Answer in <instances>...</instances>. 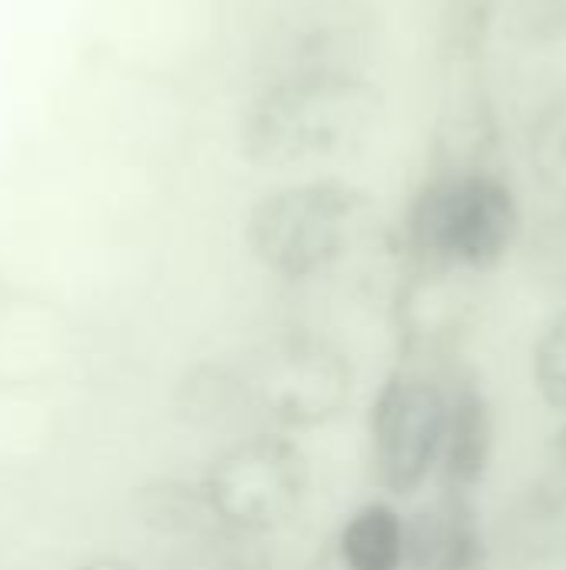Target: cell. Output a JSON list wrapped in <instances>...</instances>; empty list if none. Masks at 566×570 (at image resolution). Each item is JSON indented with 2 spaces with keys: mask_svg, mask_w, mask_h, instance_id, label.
<instances>
[{
  "mask_svg": "<svg viewBox=\"0 0 566 570\" xmlns=\"http://www.w3.org/2000/svg\"><path fill=\"white\" fill-rule=\"evenodd\" d=\"M384 117V90L334 37L280 57L237 110V150L264 170H304L364 147Z\"/></svg>",
  "mask_w": 566,
  "mask_h": 570,
  "instance_id": "1",
  "label": "cell"
},
{
  "mask_svg": "<svg viewBox=\"0 0 566 570\" xmlns=\"http://www.w3.org/2000/svg\"><path fill=\"white\" fill-rule=\"evenodd\" d=\"M374 220V200L340 177H304L267 190L247 214L254 261L280 281H314L337 267Z\"/></svg>",
  "mask_w": 566,
  "mask_h": 570,
  "instance_id": "2",
  "label": "cell"
},
{
  "mask_svg": "<svg viewBox=\"0 0 566 570\" xmlns=\"http://www.w3.org/2000/svg\"><path fill=\"white\" fill-rule=\"evenodd\" d=\"M517 234V197L487 170H457L430 180L407 214V244L434 271H494Z\"/></svg>",
  "mask_w": 566,
  "mask_h": 570,
  "instance_id": "3",
  "label": "cell"
},
{
  "mask_svg": "<svg viewBox=\"0 0 566 570\" xmlns=\"http://www.w3.org/2000/svg\"><path fill=\"white\" fill-rule=\"evenodd\" d=\"M307 488L310 464L304 448L280 431H260L214 458L200 481V498L210 524L237 538H260L300 514Z\"/></svg>",
  "mask_w": 566,
  "mask_h": 570,
  "instance_id": "4",
  "label": "cell"
},
{
  "mask_svg": "<svg viewBox=\"0 0 566 570\" xmlns=\"http://www.w3.org/2000/svg\"><path fill=\"white\" fill-rule=\"evenodd\" d=\"M450 401L430 381L390 377L370 411L374 468L387 491L414 494L440 464Z\"/></svg>",
  "mask_w": 566,
  "mask_h": 570,
  "instance_id": "5",
  "label": "cell"
},
{
  "mask_svg": "<svg viewBox=\"0 0 566 570\" xmlns=\"http://www.w3.org/2000/svg\"><path fill=\"white\" fill-rule=\"evenodd\" d=\"M344 387L347 377L340 374L337 357H327L320 351H290L267 391V404L274 407L270 414L284 424L317 421L340 404Z\"/></svg>",
  "mask_w": 566,
  "mask_h": 570,
  "instance_id": "6",
  "label": "cell"
},
{
  "mask_svg": "<svg viewBox=\"0 0 566 570\" xmlns=\"http://www.w3.org/2000/svg\"><path fill=\"white\" fill-rule=\"evenodd\" d=\"M347 570H400L407 561V524L387 501L357 508L337 538Z\"/></svg>",
  "mask_w": 566,
  "mask_h": 570,
  "instance_id": "7",
  "label": "cell"
},
{
  "mask_svg": "<svg viewBox=\"0 0 566 570\" xmlns=\"http://www.w3.org/2000/svg\"><path fill=\"white\" fill-rule=\"evenodd\" d=\"M490 441H494V428H490V407L484 401V394L477 387H464L457 394V401L450 404L447 414V438H444V474L450 491H467L470 484L480 481L487 458H490Z\"/></svg>",
  "mask_w": 566,
  "mask_h": 570,
  "instance_id": "8",
  "label": "cell"
},
{
  "mask_svg": "<svg viewBox=\"0 0 566 570\" xmlns=\"http://www.w3.org/2000/svg\"><path fill=\"white\" fill-rule=\"evenodd\" d=\"M420 528L407 531V554L427 570H470L477 538L467 521V511L450 501L437 514H427Z\"/></svg>",
  "mask_w": 566,
  "mask_h": 570,
  "instance_id": "9",
  "label": "cell"
},
{
  "mask_svg": "<svg viewBox=\"0 0 566 570\" xmlns=\"http://www.w3.org/2000/svg\"><path fill=\"white\" fill-rule=\"evenodd\" d=\"M530 164L540 184L566 200V90L544 104L530 127Z\"/></svg>",
  "mask_w": 566,
  "mask_h": 570,
  "instance_id": "10",
  "label": "cell"
},
{
  "mask_svg": "<svg viewBox=\"0 0 566 570\" xmlns=\"http://www.w3.org/2000/svg\"><path fill=\"white\" fill-rule=\"evenodd\" d=\"M510 23L527 43L566 47V0H514Z\"/></svg>",
  "mask_w": 566,
  "mask_h": 570,
  "instance_id": "11",
  "label": "cell"
},
{
  "mask_svg": "<svg viewBox=\"0 0 566 570\" xmlns=\"http://www.w3.org/2000/svg\"><path fill=\"white\" fill-rule=\"evenodd\" d=\"M537 387L540 394L566 411V314H560L537 347Z\"/></svg>",
  "mask_w": 566,
  "mask_h": 570,
  "instance_id": "12",
  "label": "cell"
},
{
  "mask_svg": "<svg viewBox=\"0 0 566 570\" xmlns=\"http://www.w3.org/2000/svg\"><path fill=\"white\" fill-rule=\"evenodd\" d=\"M537 264L544 267L547 277L566 281V200L564 207L544 220V227L537 230Z\"/></svg>",
  "mask_w": 566,
  "mask_h": 570,
  "instance_id": "13",
  "label": "cell"
},
{
  "mask_svg": "<svg viewBox=\"0 0 566 570\" xmlns=\"http://www.w3.org/2000/svg\"><path fill=\"white\" fill-rule=\"evenodd\" d=\"M70 570H137L130 561L123 558H90V561H80L77 568Z\"/></svg>",
  "mask_w": 566,
  "mask_h": 570,
  "instance_id": "14",
  "label": "cell"
},
{
  "mask_svg": "<svg viewBox=\"0 0 566 570\" xmlns=\"http://www.w3.org/2000/svg\"><path fill=\"white\" fill-rule=\"evenodd\" d=\"M554 461H557V471L566 478V428L557 434V444H554Z\"/></svg>",
  "mask_w": 566,
  "mask_h": 570,
  "instance_id": "15",
  "label": "cell"
}]
</instances>
